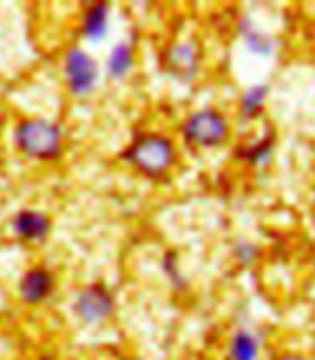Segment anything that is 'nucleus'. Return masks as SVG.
Returning <instances> with one entry per match:
<instances>
[{"label":"nucleus","mask_w":315,"mask_h":360,"mask_svg":"<svg viewBox=\"0 0 315 360\" xmlns=\"http://www.w3.org/2000/svg\"><path fill=\"white\" fill-rule=\"evenodd\" d=\"M62 129L48 119L32 117L17 124L15 145L34 160H54L62 153Z\"/></svg>","instance_id":"1"},{"label":"nucleus","mask_w":315,"mask_h":360,"mask_svg":"<svg viewBox=\"0 0 315 360\" xmlns=\"http://www.w3.org/2000/svg\"><path fill=\"white\" fill-rule=\"evenodd\" d=\"M123 156L140 173L158 179L166 175L170 165L175 164V147L166 136L143 134L124 150Z\"/></svg>","instance_id":"2"},{"label":"nucleus","mask_w":315,"mask_h":360,"mask_svg":"<svg viewBox=\"0 0 315 360\" xmlns=\"http://www.w3.org/2000/svg\"><path fill=\"white\" fill-rule=\"evenodd\" d=\"M182 134L195 147H217L228 136V121L212 108L192 113L182 124Z\"/></svg>","instance_id":"3"},{"label":"nucleus","mask_w":315,"mask_h":360,"mask_svg":"<svg viewBox=\"0 0 315 360\" xmlns=\"http://www.w3.org/2000/svg\"><path fill=\"white\" fill-rule=\"evenodd\" d=\"M63 72L67 78V86L73 95L82 97L95 88L98 78V65L88 52L73 46L69 49L63 60Z\"/></svg>","instance_id":"4"},{"label":"nucleus","mask_w":315,"mask_h":360,"mask_svg":"<svg viewBox=\"0 0 315 360\" xmlns=\"http://www.w3.org/2000/svg\"><path fill=\"white\" fill-rule=\"evenodd\" d=\"M115 301L109 290L102 284H91L78 293L74 301V312L82 321L89 325L102 323L114 314Z\"/></svg>","instance_id":"5"},{"label":"nucleus","mask_w":315,"mask_h":360,"mask_svg":"<svg viewBox=\"0 0 315 360\" xmlns=\"http://www.w3.org/2000/svg\"><path fill=\"white\" fill-rule=\"evenodd\" d=\"M199 49L195 43H176V45L169 46L163 54V62H166V69L169 75L175 78L187 82L195 78L196 71H199Z\"/></svg>","instance_id":"6"},{"label":"nucleus","mask_w":315,"mask_h":360,"mask_svg":"<svg viewBox=\"0 0 315 360\" xmlns=\"http://www.w3.org/2000/svg\"><path fill=\"white\" fill-rule=\"evenodd\" d=\"M54 290V277L45 268H32L22 275L19 283V295L25 303L39 304Z\"/></svg>","instance_id":"7"},{"label":"nucleus","mask_w":315,"mask_h":360,"mask_svg":"<svg viewBox=\"0 0 315 360\" xmlns=\"http://www.w3.org/2000/svg\"><path fill=\"white\" fill-rule=\"evenodd\" d=\"M13 231L28 242H39L51 231V219L43 212L21 210L13 217Z\"/></svg>","instance_id":"8"},{"label":"nucleus","mask_w":315,"mask_h":360,"mask_svg":"<svg viewBox=\"0 0 315 360\" xmlns=\"http://www.w3.org/2000/svg\"><path fill=\"white\" fill-rule=\"evenodd\" d=\"M108 17L109 8L104 2L89 6L82 22V34L91 41H100L106 32H108Z\"/></svg>","instance_id":"9"},{"label":"nucleus","mask_w":315,"mask_h":360,"mask_svg":"<svg viewBox=\"0 0 315 360\" xmlns=\"http://www.w3.org/2000/svg\"><path fill=\"white\" fill-rule=\"evenodd\" d=\"M132 65H134V51L132 46L126 45V43H117V45L112 49L108 58V72L112 78H124L132 71Z\"/></svg>","instance_id":"10"},{"label":"nucleus","mask_w":315,"mask_h":360,"mask_svg":"<svg viewBox=\"0 0 315 360\" xmlns=\"http://www.w3.org/2000/svg\"><path fill=\"white\" fill-rule=\"evenodd\" d=\"M256 356H258V342L247 330H239L230 344V359L256 360Z\"/></svg>","instance_id":"11"},{"label":"nucleus","mask_w":315,"mask_h":360,"mask_svg":"<svg viewBox=\"0 0 315 360\" xmlns=\"http://www.w3.org/2000/svg\"><path fill=\"white\" fill-rule=\"evenodd\" d=\"M267 86H254L241 97V113L247 117H254L258 110L264 106L265 97H267Z\"/></svg>","instance_id":"12"},{"label":"nucleus","mask_w":315,"mask_h":360,"mask_svg":"<svg viewBox=\"0 0 315 360\" xmlns=\"http://www.w3.org/2000/svg\"><path fill=\"white\" fill-rule=\"evenodd\" d=\"M243 36H245V43H247L248 49L256 54H269L271 52V46H273L271 41L265 36H260L258 32L245 30Z\"/></svg>","instance_id":"13"},{"label":"nucleus","mask_w":315,"mask_h":360,"mask_svg":"<svg viewBox=\"0 0 315 360\" xmlns=\"http://www.w3.org/2000/svg\"><path fill=\"white\" fill-rule=\"evenodd\" d=\"M269 153H271V141L264 139L262 143H258L256 147H253V149L245 150V153H243V156H245L247 160H250L253 164H260L262 160L267 158Z\"/></svg>","instance_id":"14"},{"label":"nucleus","mask_w":315,"mask_h":360,"mask_svg":"<svg viewBox=\"0 0 315 360\" xmlns=\"http://www.w3.org/2000/svg\"><path fill=\"white\" fill-rule=\"evenodd\" d=\"M279 360H306L304 356H299V355H284V356H280Z\"/></svg>","instance_id":"15"}]
</instances>
